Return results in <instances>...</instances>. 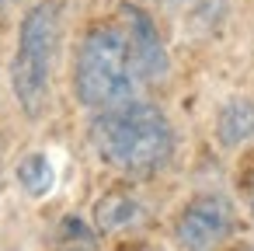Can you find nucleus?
Here are the masks:
<instances>
[{"instance_id": "nucleus-1", "label": "nucleus", "mask_w": 254, "mask_h": 251, "mask_svg": "<svg viewBox=\"0 0 254 251\" xmlns=\"http://www.w3.org/2000/svg\"><path fill=\"white\" fill-rule=\"evenodd\" d=\"M87 140L94 157L129 181L160 174L178 154V133L171 115L143 98L91 112Z\"/></svg>"}, {"instance_id": "nucleus-2", "label": "nucleus", "mask_w": 254, "mask_h": 251, "mask_svg": "<svg viewBox=\"0 0 254 251\" xmlns=\"http://www.w3.org/2000/svg\"><path fill=\"white\" fill-rule=\"evenodd\" d=\"M73 98L87 112H105L139 98L143 77L129 46V35L119 18L94 21L84 28L77 53H73Z\"/></svg>"}, {"instance_id": "nucleus-3", "label": "nucleus", "mask_w": 254, "mask_h": 251, "mask_svg": "<svg viewBox=\"0 0 254 251\" xmlns=\"http://www.w3.org/2000/svg\"><path fill=\"white\" fill-rule=\"evenodd\" d=\"M63 46V0H32L18 21L7 67L11 94L28 119H42L53 105V81Z\"/></svg>"}, {"instance_id": "nucleus-4", "label": "nucleus", "mask_w": 254, "mask_h": 251, "mask_svg": "<svg viewBox=\"0 0 254 251\" xmlns=\"http://www.w3.org/2000/svg\"><path fill=\"white\" fill-rule=\"evenodd\" d=\"M237 202L219 188L191 192L171 216V241L178 251H223L237 237Z\"/></svg>"}, {"instance_id": "nucleus-5", "label": "nucleus", "mask_w": 254, "mask_h": 251, "mask_svg": "<svg viewBox=\"0 0 254 251\" xmlns=\"http://www.w3.org/2000/svg\"><path fill=\"white\" fill-rule=\"evenodd\" d=\"M119 21L129 35V46H132V56H136V67H139V77L143 84H164L171 77V53H167V42L153 21V14L132 0H122L119 4Z\"/></svg>"}, {"instance_id": "nucleus-6", "label": "nucleus", "mask_w": 254, "mask_h": 251, "mask_svg": "<svg viewBox=\"0 0 254 251\" xmlns=\"http://www.w3.org/2000/svg\"><path fill=\"white\" fill-rule=\"evenodd\" d=\"M91 220H94V230L105 237H132L150 220V206L132 185H112L94 199Z\"/></svg>"}, {"instance_id": "nucleus-7", "label": "nucleus", "mask_w": 254, "mask_h": 251, "mask_svg": "<svg viewBox=\"0 0 254 251\" xmlns=\"http://www.w3.org/2000/svg\"><path fill=\"white\" fill-rule=\"evenodd\" d=\"M212 136L223 150H251L254 147V98L230 94L216 105Z\"/></svg>"}, {"instance_id": "nucleus-8", "label": "nucleus", "mask_w": 254, "mask_h": 251, "mask_svg": "<svg viewBox=\"0 0 254 251\" xmlns=\"http://www.w3.org/2000/svg\"><path fill=\"white\" fill-rule=\"evenodd\" d=\"M14 181L25 195L32 199H46L56 188V164L49 161L46 150H28L18 164H14Z\"/></svg>"}, {"instance_id": "nucleus-9", "label": "nucleus", "mask_w": 254, "mask_h": 251, "mask_svg": "<svg viewBox=\"0 0 254 251\" xmlns=\"http://www.w3.org/2000/svg\"><path fill=\"white\" fill-rule=\"evenodd\" d=\"M226 14H230V0H188V18L185 21H188V32L209 39L223 28Z\"/></svg>"}, {"instance_id": "nucleus-10", "label": "nucleus", "mask_w": 254, "mask_h": 251, "mask_svg": "<svg viewBox=\"0 0 254 251\" xmlns=\"http://www.w3.org/2000/svg\"><path fill=\"white\" fill-rule=\"evenodd\" d=\"M233 181H237V195H240V202H244L247 216L254 220V147L240 154V164H237Z\"/></svg>"}, {"instance_id": "nucleus-11", "label": "nucleus", "mask_w": 254, "mask_h": 251, "mask_svg": "<svg viewBox=\"0 0 254 251\" xmlns=\"http://www.w3.org/2000/svg\"><path fill=\"white\" fill-rule=\"evenodd\" d=\"M122 251H164V248H157V244H150V241H139V237H132Z\"/></svg>"}, {"instance_id": "nucleus-12", "label": "nucleus", "mask_w": 254, "mask_h": 251, "mask_svg": "<svg viewBox=\"0 0 254 251\" xmlns=\"http://www.w3.org/2000/svg\"><path fill=\"white\" fill-rule=\"evenodd\" d=\"M56 251H98V248L87 244V241H70V244H63V248H56Z\"/></svg>"}, {"instance_id": "nucleus-13", "label": "nucleus", "mask_w": 254, "mask_h": 251, "mask_svg": "<svg viewBox=\"0 0 254 251\" xmlns=\"http://www.w3.org/2000/svg\"><path fill=\"white\" fill-rule=\"evenodd\" d=\"M164 4H167V7H185L188 0H164Z\"/></svg>"}, {"instance_id": "nucleus-14", "label": "nucleus", "mask_w": 254, "mask_h": 251, "mask_svg": "<svg viewBox=\"0 0 254 251\" xmlns=\"http://www.w3.org/2000/svg\"><path fill=\"white\" fill-rule=\"evenodd\" d=\"M230 251H254V244H233Z\"/></svg>"}, {"instance_id": "nucleus-15", "label": "nucleus", "mask_w": 254, "mask_h": 251, "mask_svg": "<svg viewBox=\"0 0 254 251\" xmlns=\"http://www.w3.org/2000/svg\"><path fill=\"white\" fill-rule=\"evenodd\" d=\"M4 4H7V0H0V7H4Z\"/></svg>"}]
</instances>
